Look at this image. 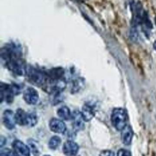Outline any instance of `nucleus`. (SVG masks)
Returning a JSON list of instances; mask_svg holds the SVG:
<instances>
[{"mask_svg":"<svg viewBox=\"0 0 156 156\" xmlns=\"http://www.w3.org/2000/svg\"><path fill=\"white\" fill-rule=\"evenodd\" d=\"M23 48L19 43L14 41L9 42L1 49V57L4 64L17 58H22Z\"/></svg>","mask_w":156,"mask_h":156,"instance_id":"nucleus-1","label":"nucleus"},{"mask_svg":"<svg viewBox=\"0 0 156 156\" xmlns=\"http://www.w3.org/2000/svg\"><path fill=\"white\" fill-rule=\"evenodd\" d=\"M127 117L126 111L122 108H115L112 113L111 120L114 128L122 131L127 125Z\"/></svg>","mask_w":156,"mask_h":156,"instance_id":"nucleus-2","label":"nucleus"},{"mask_svg":"<svg viewBox=\"0 0 156 156\" xmlns=\"http://www.w3.org/2000/svg\"><path fill=\"white\" fill-rule=\"evenodd\" d=\"M26 75L29 81L37 86L43 85L46 83V73L34 67H27Z\"/></svg>","mask_w":156,"mask_h":156,"instance_id":"nucleus-3","label":"nucleus"},{"mask_svg":"<svg viewBox=\"0 0 156 156\" xmlns=\"http://www.w3.org/2000/svg\"><path fill=\"white\" fill-rule=\"evenodd\" d=\"M5 65L10 71L16 76H22L26 75L27 67L22 58L11 60Z\"/></svg>","mask_w":156,"mask_h":156,"instance_id":"nucleus-4","label":"nucleus"},{"mask_svg":"<svg viewBox=\"0 0 156 156\" xmlns=\"http://www.w3.org/2000/svg\"><path fill=\"white\" fill-rule=\"evenodd\" d=\"M15 94L12 85L1 82L0 83V99L1 102L5 100L8 103H12Z\"/></svg>","mask_w":156,"mask_h":156,"instance_id":"nucleus-5","label":"nucleus"},{"mask_svg":"<svg viewBox=\"0 0 156 156\" xmlns=\"http://www.w3.org/2000/svg\"><path fill=\"white\" fill-rule=\"evenodd\" d=\"M23 98L27 104L34 105L38 102L39 94L35 89L32 87H28L24 91Z\"/></svg>","mask_w":156,"mask_h":156,"instance_id":"nucleus-6","label":"nucleus"},{"mask_svg":"<svg viewBox=\"0 0 156 156\" xmlns=\"http://www.w3.org/2000/svg\"><path fill=\"white\" fill-rule=\"evenodd\" d=\"M95 108L96 105L93 102L88 101L84 104L81 113L85 122H89L94 117Z\"/></svg>","mask_w":156,"mask_h":156,"instance_id":"nucleus-7","label":"nucleus"},{"mask_svg":"<svg viewBox=\"0 0 156 156\" xmlns=\"http://www.w3.org/2000/svg\"><path fill=\"white\" fill-rule=\"evenodd\" d=\"M14 153L16 156H30V149L23 142L16 140L13 143Z\"/></svg>","mask_w":156,"mask_h":156,"instance_id":"nucleus-8","label":"nucleus"},{"mask_svg":"<svg viewBox=\"0 0 156 156\" xmlns=\"http://www.w3.org/2000/svg\"><path fill=\"white\" fill-rule=\"evenodd\" d=\"M2 119L4 125L6 128L9 130L14 128L16 123L15 114L12 110H5L3 114Z\"/></svg>","mask_w":156,"mask_h":156,"instance_id":"nucleus-9","label":"nucleus"},{"mask_svg":"<svg viewBox=\"0 0 156 156\" xmlns=\"http://www.w3.org/2000/svg\"><path fill=\"white\" fill-rule=\"evenodd\" d=\"M71 118L72 120V125L73 129L76 132L82 131L85 127L84 121L81 112L75 111L72 114Z\"/></svg>","mask_w":156,"mask_h":156,"instance_id":"nucleus-10","label":"nucleus"},{"mask_svg":"<svg viewBox=\"0 0 156 156\" xmlns=\"http://www.w3.org/2000/svg\"><path fill=\"white\" fill-rule=\"evenodd\" d=\"M49 127L52 132L57 133H63L67 130L65 123L57 118H53L49 122Z\"/></svg>","mask_w":156,"mask_h":156,"instance_id":"nucleus-11","label":"nucleus"},{"mask_svg":"<svg viewBox=\"0 0 156 156\" xmlns=\"http://www.w3.org/2000/svg\"><path fill=\"white\" fill-rule=\"evenodd\" d=\"M79 148V146L77 143L68 141L63 145V153L67 156H75L78 154Z\"/></svg>","mask_w":156,"mask_h":156,"instance_id":"nucleus-12","label":"nucleus"},{"mask_svg":"<svg viewBox=\"0 0 156 156\" xmlns=\"http://www.w3.org/2000/svg\"><path fill=\"white\" fill-rule=\"evenodd\" d=\"M134 133L130 126L126 125L121 131V139L125 145H130L132 141Z\"/></svg>","mask_w":156,"mask_h":156,"instance_id":"nucleus-13","label":"nucleus"},{"mask_svg":"<svg viewBox=\"0 0 156 156\" xmlns=\"http://www.w3.org/2000/svg\"><path fill=\"white\" fill-rule=\"evenodd\" d=\"M16 121L17 124L20 126H26L27 113L22 109H17L15 114Z\"/></svg>","mask_w":156,"mask_h":156,"instance_id":"nucleus-14","label":"nucleus"},{"mask_svg":"<svg viewBox=\"0 0 156 156\" xmlns=\"http://www.w3.org/2000/svg\"><path fill=\"white\" fill-rule=\"evenodd\" d=\"M29 149L34 156H39L41 154V149L39 144L34 139H30L27 141Z\"/></svg>","mask_w":156,"mask_h":156,"instance_id":"nucleus-15","label":"nucleus"},{"mask_svg":"<svg viewBox=\"0 0 156 156\" xmlns=\"http://www.w3.org/2000/svg\"><path fill=\"white\" fill-rule=\"evenodd\" d=\"M57 115L61 119L66 121L69 120L72 116L69 108L66 106H62L58 110Z\"/></svg>","mask_w":156,"mask_h":156,"instance_id":"nucleus-16","label":"nucleus"},{"mask_svg":"<svg viewBox=\"0 0 156 156\" xmlns=\"http://www.w3.org/2000/svg\"><path fill=\"white\" fill-rule=\"evenodd\" d=\"M85 84L84 79L78 78L75 80L73 82L72 88H71V93H77L78 92Z\"/></svg>","mask_w":156,"mask_h":156,"instance_id":"nucleus-17","label":"nucleus"},{"mask_svg":"<svg viewBox=\"0 0 156 156\" xmlns=\"http://www.w3.org/2000/svg\"><path fill=\"white\" fill-rule=\"evenodd\" d=\"M38 122V116L35 112L27 113V125L29 127L34 126Z\"/></svg>","mask_w":156,"mask_h":156,"instance_id":"nucleus-18","label":"nucleus"},{"mask_svg":"<svg viewBox=\"0 0 156 156\" xmlns=\"http://www.w3.org/2000/svg\"><path fill=\"white\" fill-rule=\"evenodd\" d=\"M61 143L60 137L58 136H54L50 139L49 143V148L52 150L56 149Z\"/></svg>","mask_w":156,"mask_h":156,"instance_id":"nucleus-19","label":"nucleus"},{"mask_svg":"<svg viewBox=\"0 0 156 156\" xmlns=\"http://www.w3.org/2000/svg\"><path fill=\"white\" fill-rule=\"evenodd\" d=\"M143 23L147 28L152 29L153 28V24L149 18L148 15L146 12H144L143 16Z\"/></svg>","mask_w":156,"mask_h":156,"instance_id":"nucleus-20","label":"nucleus"},{"mask_svg":"<svg viewBox=\"0 0 156 156\" xmlns=\"http://www.w3.org/2000/svg\"><path fill=\"white\" fill-rule=\"evenodd\" d=\"M139 33L136 27H132L130 31V37L133 42L138 41L139 38Z\"/></svg>","mask_w":156,"mask_h":156,"instance_id":"nucleus-21","label":"nucleus"},{"mask_svg":"<svg viewBox=\"0 0 156 156\" xmlns=\"http://www.w3.org/2000/svg\"><path fill=\"white\" fill-rule=\"evenodd\" d=\"M0 154L1 156H16L14 152L8 148L2 149Z\"/></svg>","mask_w":156,"mask_h":156,"instance_id":"nucleus-22","label":"nucleus"},{"mask_svg":"<svg viewBox=\"0 0 156 156\" xmlns=\"http://www.w3.org/2000/svg\"><path fill=\"white\" fill-rule=\"evenodd\" d=\"M116 156H132V154L129 150L122 148L119 150Z\"/></svg>","mask_w":156,"mask_h":156,"instance_id":"nucleus-23","label":"nucleus"},{"mask_svg":"<svg viewBox=\"0 0 156 156\" xmlns=\"http://www.w3.org/2000/svg\"><path fill=\"white\" fill-rule=\"evenodd\" d=\"M100 156H114V154L111 150H106L102 151L100 154Z\"/></svg>","mask_w":156,"mask_h":156,"instance_id":"nucleus-24","label":"nucleus"},{"mask_svg":"<svg viewBox=\"0 0 156 156\" xmlns=\"http://www.w3.org/2000/svg\"><path fill=\"white\" fill-rule=\"evenodd\" d=\"M5 142H6L5 138L4 136H1V140H0V145H1V147L5 144Z\"/></svg>","mask_w":156,"mask_h":156,"instance_id":"nucleus-25","label":"nucleus"},{"mask_svg":"<svg viewBox=\"0 0 156 156\" xmlns=\"http://www.w3.org/2000/svg\"><path fill=\"white\" fill-rule=\"evenodd\" d=\"M154 49L156 50V41L155 42V43L154 44Z\"/></svg>","mask_w":156,"mask_h":156,"instance_id":"nucleus-26","label":"nucleus"},{"mask_svg":"<svg viewBox=\"0 0 156 156\" xmlns=\"http://www.w3.org/2000/svg\"><path fill=\"white\" fill-rule=\"evenodd\" d=\"M49 156V155H45V156Z\"/></svg>","mask_w":156,"mask_h":156,"instance_id":"nucleus-27","label":"nucleus"}]
</instances>
